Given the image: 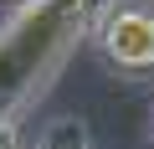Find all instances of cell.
<instances>
[{
  "label": "cell",
  "mask_w": 154,
  "mask_h": 149,
  "mask_svg": "<svg viewBox=\"0 0 154 149\" xmlns=\"http://www.w3.org/2000/svg\"><path fill=\"white\" fill-rule=\"evenodd\" d=\"M11 5H26V0H11Z\"/></svg>",
  "instance_id": "5"
},
{
  "label": "cell",
  "mask_w": 154,
  "mask_h": 149,
  "mask_svg": "<svg viewBox=\"0 0 154 149\" xmlns=\"http://www.w3.org/2000/svg\"><path fill=\"white\" fill-rule=\"evenodd\" d=\"M93 41H98L108 67L128 72V77H149L154 72V5L113 0L93 26Z\"/></svg>",
  "instance_id": "2"
},
{
  "label": "cell",
  "mask_w": 154,
  "mask_h": 149,
  "mask_svg": "<svg viewBox=\"0 0 154 149\" xmlns=\"http://www.w3.org/2000/svg\"><path fill=\"white\" fill-rule=\"evenodd\" d=\"M144 5H154V0H144Z\"/></svg>",
  "instance_id": "6"
},
{
  "label": "cell",
  "mask_w": 154,
  "mask_h": 149,
  "mask_svg": "<svg viewBox=\"0 0 154 149\" xmlns=\"http://www.w3.org/2000/svg\"><path fill=\"white\" fill-rule=\"evenodd\" d=\"M0 149H21V134H16V123H11V129H0Z\"/></svg>",
  "instance_id": "4"
},
{
  "label": "cell",
  "mask_w": 154,
  "mask_h": 149,
  "mask_svg": "<svg viewBox=\"0 0 154 149\" xmlns=\"http://www.w3.org/2000/svg\"><path fill=\"white\" fill-rule=\"evenodd\" d=\"M36 149H93V144H88V129L77 123V118H57V123L41 134Z\"/></svg>",
  "instance_id": "3"
},
{
  "label": "cell",
  "mask_w": 154,
  "mask_h": 149,
  "mask_svg": "<svg viewBox=\"0 0 154 149\" xmlns=\"http://www.w3.org/2000/svg\"><path fill=\"white\" fill-rule=\"evenodd\" d=\"M108 5L113 0H26L0 26V129H11L46 93Z\"/></svg>",
  "instance_id": "1"
}]
</instances>
